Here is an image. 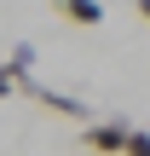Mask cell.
Here are the masks:
<instances>
[{
  "label": "cell",
  "mask_w": 150,
  "mask_h": 156,
  "mask_svg": "<svg viewBox=\"0 0 150 156\" xmlns=\"http://www.w3.org/2000/svg\"><path fill=\"white\" fill-rule=\"evenodd\" d=\"M0 75H12V87H17V81H29V75H35V46H29V41H17V46H12V58L0 64Z\"/></svg>",
  "instance_id": "obj_4"
},
{
  "label": "cell",
  "mask_w": 150,
  "mask_h": 156,
  "mask_svg": "<svg viewBox=\"0 0 150 156\" xmlns=\"http://www.w3.org/2000/svg\"><path fill=\"white\" fill-rule=\"evenodd\" d=\"M17 87H23V93H29L35 104H46L52 116H75V122H87V116H92V110H87L81 98H69V93H52V87H40L35 75H29V81H17Z\"/></svg>",
  "instance_id": "obj_2"
},
{
  "label": "cell",
  "mask_w": 150,
  "mask_h": 156,
  "mask_svg": "<svg viewBox=\"0 0 150 156\" xmlns=\"http://www.w3.org/2000/svg\"><path fill=\"white\" fill-rule=\"evenodd\" d=\"M127 133H133V127H127L121 116H110V122H87L81 139H87L92 156H121V151H127Z\"/></svg>",
  "instance_id": "obj_1"
},
{
  "label": "cell",
  "mask_w": 150,
  "mask_h": 156,
  "mask_svg": "<svg viewBox=\"0 0 150 156\" xmlns=\"http://www.w3.org/2000/svg\"><path fill=\"white\" fill-rule=\"evenodd\" d=\"M121 156H150V133H139V127H133V133H127V151Z\"/></svg>",
  "instance_id": "obj_5"
},
{
  "label": "cell",
  "mask_w": 150,
  "mask_h": 156,
  "mask_svg": "<svg viewBox=\"0 0 150 156\" xmlns=\"http://www.w3.org/2000/svg\"><path fill=\"white\" fill-rule=\"evenodd\" d=\"M52 12H58V17H69V23H81V29L104 23V0H52Z\"/></svg>",
  "instance_id": "obj_3"
},
{
  "label": "cell",
  "mask_w": 150,
  "mask_h": 156,
  "mask_svg": "<svg viewBox=\"0 0 150 156\" xmlns=\"http://www.w3.org/2000/svg\"><path fill=\"white\" fill-rule=\"evenodd\" d=\"M133 12H139V17H145V23H150V0H133Z\"/></svg>",
  "instance_id": "obj_6"
},
{
  "label": "cell",
  "mask_w": 150,
  "mask_h": 156,
  "mask_svg": "<svg viewBox=\"0 0 150 156\" xmlns=\"http://www.w3.org/2000/svg\"><path fill=\"white\" fill-rule=\"evenodd\" d=\"M0 98H12V75H0Z\"/></svg>",
  "instance_id": "obj_7"
}]
</instances>
